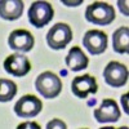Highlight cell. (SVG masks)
<instances>
[{
    "mask_svg": "<svg viewBox=\"0 0 129 129\" xmlns=\"http://www.w3.org/2000/svg\"><path fill=\"white\" fill-rule=\"evenodd\" d=\"M4 69L8 74L13 75V76L22 78L30 72L31 63L26 56L21 54V53H14V54H10L5 58Z\"/></svg>",
    "mask_w": 129,
    "mask_h": 129,
    "instance_id": "ba28073f",
    "label": "cell"
},
{
    "mask_svg": "<svg viewBox=\"0 0 129 129\" xmlns=\"http://www.w3.org/2000/svg\"><path fill=\"white\" fill-rule=\"evenodd\" d=\"M94 117L98 123H115L120 119V110L114 100H103L101 106L94 110Z\"/></svg>",
    "mask_w": 129,
    "mask_h": 129,
    "instance_id": "8fae6325",
    "label": "cell"
},
{
    "mask_svg": "<svg viewBox=\"0 0 129 129\" xmlns=\"http://www.w3.org/2000/svg\"><path fill=\"white\" fill-rule=\"evenodd\" d=\"M43 109L41 101L35 95L26 94L21 97V100L17 101L14 105V112L23 119H30V117H35Z\"/></svg>",
    "mask_w": 129,
    "mask_h": 129,
    "instance_id": "8992f818",
    "label": "cell"
},
{
    "mask_svg": "<svg viewBox=\"0 0 129 129\" xmlns=\"http://www.w3.org/2000/svg\"><path fill=\"white\" fill-rule=\"evenodd\" d=\"M23 2L21 0H0V17L14 21L22 16Z\"/></svg>",
    "mask_w": 129,
    "mask_h": 129,
    "instance_id": "7c38bea8",
    "label": "cell"
},
{
    "mask_svg": "<svg viewBox=\"0 0 129 129\" xmlns=\"http://www.w3.org/2000/svg\"><path fill=\"white\" fill-rule=\"evenodd\" d=\"M112 48L116 53H124L129 52V28L123 26L117 28L112 35Z\"/></svg>",
    "mask_w": 129,
    "mask_h": 129,
    "instance_id": "5bb4252c",
    "label": "cell"
},
{
    "mask_svg": "<svg viewBox=\"0 0 129 129\" xmlns=\"http://www.w3.org/2000/svg\"><path fill=\"white\" fill-rule=\"evenodd\" d=\"M71 90L78 98H87L89 94H94L98 90V85L93 76L83 75V76L74 78L71 83Z\"/></svg>",
    "mask_w": 129,
    "mask_h": 129,
    "instance_id": "9c48e42d",
    "label": "cell"
},
{
    "mask_svg": "<svg viewBox=\"0 0 129 129\" xmlns=\"http://www.w3.org/2000/svg\"><path fill=\"white\" fill-rule=\"evenodd\" d=\"M88 57L79 47H72L66 56V64L71 71H81L88 66Z\"/></svg>",
    "mask_w": 129,
    "mask_h": 129,
    "instance_id": "4fadbf2b",
    "label": "cell"
},
{
    "mask_svg": "<svg viewBox=\"0 0 129 129\" xmlns=\"http://www.w3.org/2000/svg\"><path fill=\"white\" fill-rule=\"evenodd\" d=\"M83 45L90 54L98 56L107 48V35L101 30H89L83 38Z\"/></svg>",
    "mask_w": 129,
    "mask_h": 129,
    "instance_id": "52a82bcc",
    "label": "cell"
},
{
    "mask_svg": "<svg viewBox=\"0 0 129 129\" xmlns=\"http://www.w3.org/2000/svg\"><path fill=\"white\" fill-rule=\"evenodd\" d=\"M101 129H115L112 126H105V128H101ZM117 129H128V126H121V128H117Z\"/></svg>",
    "mask_w": 129,
    "mask_h": 129,
    "instance_id": "ffe728a7",
    "label": "cell"
},
{
    "mask_svg": "<svg viewBox=\"0 0 129 129\" xmlns=\"http://www.w3.org/2000/svg\"><path fill=\"white\" fill-rule=\"evenodd\" d=\"M85 18L88 22H92L94 25L107 26L115 19V10L114 7L110 4L103 2H95L87 7Z\"/></svg>",
    "mask_w": 129,
    "mask_h": 129,
    "instance_id": "6da1fadb",
    "label": "cell"
},
{
    "mask_svg": "<svg viewBox=\"0 0 129 129\" xmlns=\"http://www.w3.org/2000/svg\"><path fill=\"white\" fill-rule=\"evenodd\" d=\"M17 94V85L9 79H0V102H8Z\"/></svg>",
    "mask_w": 129,
    "mask_h": 129,
    "instance_id": "9a60e30c",
    "label": "cell"
},
{
    "mask_svg": "<svg viewBox=\"0 0 129 129\" xmlns=\"http://www.w3.org/2000/svg\"><path fill=\"white\" fill-rule=\"evenodd\" d=\"M17 129H41L40 125L35 121H25V123H21Z\"/></svg>",
    "mask_w": 129,
    "mask_h": 129,
    "instance_id": "e0dca14e",
    "label": "cell"
},
{
    "mask_svg": "<svg viewBox=\"0 0 129 129\" xmlns=\"http://www.w3.org/2000/svg\"><path fill=\"white\" fill-rule=\"evenodd\" d=\"M105 81L114 88L124 87L128 81V69L125 64L111 61L103 70Z\"/></svg>",
    "mask_w": 129,
    "mask_h": 129,
    "instance_id": "5b68a950",
    "label": "cell"
},
{
    "mask_svg": "<svg viewBox=\"0 0 129 129\" xmlns=\"http://www.w3.org/2000/svg\"><path fill=\"white\" fill-rule=\"evenodd\" d=\"M72 40V31L66 23H56L47 34L48 45L52 49H63Z\"/></svg>",
    "mask_w": 129,
    "mask_h": 129,
    "instance_id": "277c9868",
    "label": "cell"
},
{
    "mask_svg": "<svg viewBox=\"0 0 129 129\" xmlns=\"http://www.w3.org/2000/svg\"><path fill=\"white\" fill-rule=\"evenodd\" d=\"M36 90L44 98H56L62 90V81L56 74L50 71H45L40 74L35 81Z\"/></svg>",
    "mask_w": 129,
    "mask_h": 129,
    "instance_id": "7a4b0ae2",
    "label": "cell"
},
{
    "mask_svg": "<svg viewBox=\"0 0 129 129\" xmlns=\"http://www.w3.org/2000/svg\"><path fill=\"white\" fill-rule=\"evenodd\" d=\"M34 36L27 30H14L8 38V44L13 50L17 52H30L34 47Z\"/></svg>",
    "mask_w": 129,
    "mask_h": 129,
    "instance_id": "30bf717a",
    "label": "cell"
},
{
    "mask_svg": "<svg viewBox=\"0 0 129 129\" xmlns=\"http://www.w3.org/2000/svg\"><path fill=\"white\" fill-rule=\"evenodd\" d=\"M126 98H128V94H124V95L121 97V103H123V106H125V112L128 114V106H126Z\"/></svg>",
    "mask_w": 129,
    "mask_h": 129,
    "instance_id": "ac0fdd59",
    "label": "cell"
},
{
    "mask_svg": "<svg viewBox=\"0 0 129 129\" xmlns=\"http://www.w3.org/2000/svg\"><path fill=\"white\" fill-rule=\"evenodd\" d=\"M47 129H67V126L61 119H52L47 124Z\"/></svg>",
    "mask_w": 129,
    "mask_h": 129,
    "instance_id": "2e32d148",
    "label": "cell"
},
{
    "mask_svg": "<svg viewBox=\"0 0 129 129\" xmlns=\"http://www.w3.org/2000/svg\"><path fill=\"white\" fill-rule=\"evenodd\" d=\"M128 2H119V5H120V9H121V12H124V5H126ZM125 16H128V12L125 10Z\"/></svg>",
    "mask_w": 129,
    "mask_h": 129,
    "instance_id": "d6986e66",
    "label": "cell"
},
{
    "mask_svg": "<svg viewBox=\"0 0 129 129\" xmlns=\"http://www.w3.org/2000/svg\"><path fill=\"white\" fill-rule=\"evenodd\" d=\"M53 14L54 10L48 2H34L28 9V21L32 26L41 28L52 21Z\"/></svg>",
    "mask_w": 129,
    "mask_h": 129,
    "instance_id": "3957f363",
    "label": "cell"
}]
</instances>
